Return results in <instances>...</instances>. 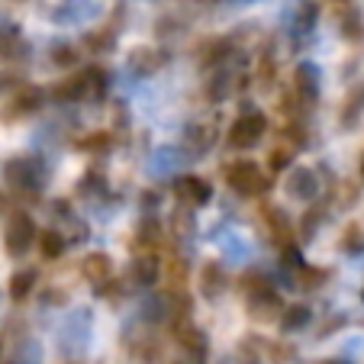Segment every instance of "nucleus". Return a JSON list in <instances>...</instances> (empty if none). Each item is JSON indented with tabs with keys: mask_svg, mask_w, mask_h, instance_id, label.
<instances>
[{
	"mask_svg": "<svg viewBox=\"0 0 364 364\" xmlns=\"http://www.w3.org/2000/svg\"><path fill=\"white\" fill-rule=\"evenodd\" d=\"M226 181L235 193H242V197H258V193H264L271 187L268 174L255 165V161H245V159L226 165Z\"/></svg>",
	"mask_w": 364,
	"mask_h": 364,
	"instance_id": "nucleus-1",
	"label": "nucleus"
},
{
	"mask_svg": "<svg viewBox=\"0 0 364 364\" xmlns=\"http://www.w3.org/2000/svg\"><path fill=\"white\" fill-rule=\"evenodd\" d=\"M36 239V223L29 213H14L7 220V232H4V248L10 252V258H23V255L33 248Z\"/></svg>",
	"mask_w": 364,
	"mask_h": 364,
	"instance_id": "nucleus-2",
	"label": "nucleus"
},
{
	"mask_svg": "<svg viewBox=\"0 0 364 364\" xmlns=\"http://www.w3.org/2000/svg\"><path fill=\"white\" fill-rule=\"evenodd\" d=\"M264 132H268V119H264L262 113H245V117H239L232 123L229 142H232L235 149H255V145L264 139Z\"/></svg>",
	"mask_w": 364,
	"mask_h": 364,
	"instance_id": "nucleus-3",
	"label": "nucleus"
},
{
	"mask_svg": "<svg viewBox=\"0 0 364 364\" xmlns=\"http://www.w3.org/2000/svg\"><path fill=\"white\" fill-rule=\"evenodd\" d=\"M7 178L14 187H20V191H39L42 187V165L36 159H14L7 161Z\"/></svg>",
	"mask_w": 364,
	"mask_h": 364,
	"instance_id": "nucleus-4",
	"label": "nucleus"
},
{
	"mask_svg": "<svg viewBox=\"0 0 364 364\" xmlns=\"http://www.w3.org/2000/svg\"><path fill=\"white\" fill-rule=\"evenodd\" d=\"M42 100H46V94H42L39 87H23L20 94L14 97V100L4 103V110H0V119H7V123H14V119L29 117V113H36V110L42 107Z\"/></svg>",
	"mask_w": 364,
	"mask_h": 364,
	"instance_id": "nucleus-5",
	"label": "nucleus"
},
{
	"mask_svg": "<svg viewBox=\"0 0 364 364\" xmlns=\"http://www.w3.org/2000/svg\"><path fill=\"white\" fill-rule=\"evenodd\" d=\"M174 193H178V200L184 206H203L206 200L213 197V187L206 184L203 178H197V174H184V178H178V184H174Z\"/></svg>",
	"mask_w": 364,
	"mask_h": 364,
	"instance_id": "nucleus-6",
	"label": "nucleus"
},
{
	"mask_svg": "<svg viewBox=\"0 0 364 364\" xmlns=\"http://www.w3.org/2000/svg\"><path fill=\"white\" fill-rule=\"evenodd\" d=\"M159 271H161V258L151 252H142L132 258V268H129V277L142 287H151V284L159 281Z\"/></svg>",
	"mask_w": 364,
	"mask_h": 364,
	"instance_id": "nucleus-7",
	"label": "nucleus"
},
{
	"mask_svg": "<svg viewBox=\"0 0 364 364\" xmlns=\"http://www.w3.org/2000/svg\"><path fill=\"white\" fill-rule=\"evenodd\" d=\"M294 94L300 97L303 103H313L319 94V71L313 65H300L294 71Z\"/></svg>",
	"mask_w": 364,
	"mask_h": 364,
	"instance_id": "nucleus-8",
	"label": "nucleus"
},
{
	"mask_svg": "<svg viewBox=\"0 0 364 364\" xmlns=\"http://www.w3.org/2000/svg\"><path fill=\"white\" fill-rule=\"evenodd\" d=\"M81 274L87 277L90 284H103L107 277L113 274V262H110V255H103V252L87 255V258L81 262Z\"/></svg>",
	"mask_w": 364,
	"mask_h": 364,
	"instance_id": "nucleus-9",
	"label": "nucleus"
},
{
	"mask_svg": "<svg viewBox=\"0 0 364 364\" xmlns=\"http://www.w3.org/2000/svg\"><path fill=\"white\" fill-rule=\"evenodd\" d=\"M161 62H165V58H161L155 48H136V52L129 55V71L139 75V77H149L151 71L161 68Z\"/></svg>",
	"mask_w": 364,
	"mask_h": 364,
	"instance_id": "nucleus-10",
	"label": "nucleus"
},
{
	"mask_svg": "<svg viewBox=\"0 0 364 364\" xmlns=\"http://www.w3.org/2000/svg\"><path fill=\"white\" fill-rule=\"evenodd\" d=\"M313 191H316V178H313V171H309V168H296L287 181V193L296 197V200H309Z\"/></svg>",
	"mask_w": 364,
	"mask_h": 364,
	"instance_id": "nucleus-11",
	"label": "nucleus"
},
{
	"mask_svg": "<svg viewBox=\"0 0 364 364\" xmlns=\"http://www.w3.org/2000/svg\"><path fill=\"white\" fill-rule=\"evenodd\" d=\"M181 345H184V351L191 355L193 364H206V336L200 329L187 326V329L181 332Z\"/></svg>",
	"mask_w": 364,
	"mask_h": 364,
	"instance_id": "nucleus-12",
	"label": "nucleus"
},
{
	"mask_svg": "<svg viewBox=\"0 0 364 364\" xmlns=\"http://www.w3.org/2000/svg\"><path fill=\"white\" fill-rule=\"evenodd\" d=\"M36 287V271L26 268V271H16L14 277H10V296H14L16 303H23L29 294H33Z\"/></svg>",
	"mask_w": 364,
	"mask_h": 364,
	"instance_id": "nucleus-13",
	"label": "nucleus"
},
{
	"mask_svg": "<svg viewBox=\"0 0 364 364\" xmlns=\"http://www.w3.org/2000/svg\"><path fill=\"white\" fill-rule=\"evenodd\" d=\"M39 248H42V258H48V262H55L58 255L65 252V239L58 229H46V232H39Z\"/></svg>",
	"mask_w": 364,
	"mask_h": 364,
	"instance_id": "nucleus-14",
	"label": "nucleus"
},
{
	"mask_svg": "<svg viewBox=\"0 0 364 364\" xmlns=\"http://www.w3.org/2000/svg\"><path fill=\"white\" fill-rule=\"evenodd\" d=\"M200 281H203V294L206 296H220L223 290H226V274H223L220 264H206Z\"/></svg>",
	"mask_w": 364,
	"mask_h": 364,
	"instance_id": "nucleus-15",
	"label": "nucleus"
},
{
	"mask_svg": "<svg viewBox=\"0 0 364 364\" xmlns=\"http://www.w3.org/2000/svg\"><path fill=\"white\" fill-rule=\"evenodd\" d=\"M184 142L191 145V149L203 151L206 145H213V129H206V126H187V132H184Z\"/></svg>",
	"mask_w": 364,
	"mask_h": 364,
	"instance_id": "nucleus-16",
	"label": "nucleus"
},
{
	"mask_svg": "<svg viewBox=\"0 0 364 364\" xmlns=\"http://www.w3.org/2000/svg\"><path fill=\"white\" fill-rule=\"evenodd\" d=\"M159 235H161V226H159V220H145L142 226H139L136 245H139V248H149V245H155V242H159Z\"/></svg>",
	"mask_w": 364,
	"mask_h": 364,
	"instance_id": "nucleus-17",
	"label": "nucleus"
},
{
	"mask_svg": "<svg viewBox=\"0 0 364 364\" xmlns=\"http://www.w3.org/2000/svg\"><path fill=\"white\" fill-rule=\"evenodd\" d=\"M264 216H268V223H271V229H274V235L277 239H290V223H287V216L281 213V210H274V206H264Z\"/></svg>",
	"mask_w": 364,
	"mask_h": 364,
	"instance_id": "nucleus-18",
	"label": "nucleus"
},
{
	"mask_svg": "<svg viewBox=\"0 0 364 364\" xmlns=\"http://www.w3.org/2000/svg\"><path fill=\"white\" fill-rule=\"evenodd\" d=\"M309 323V309L306 306H290L287 313H284V319H281V326L284 329H300V326H306Z\"/></svg>",
	"mask_w": 364,
	"mask_h": 364,
	"instance_id": "nucleus-19",
	"label": "nucleus"
},
{
	"mask_svg": "<svg viewBox=\"0 0 364 364\" xmlns=\"http://www.w3.org/2000/svg\"><path fill=\"white\" fill-rule=\"evenodd\" d=\"M113 42H117V36L103 29V33H90L87 39H84V46H87L90 52H107V48H113Z\"/></svg>",
	"mask_w": 364,
	"mask_h": 364,
	"instance_id": "nucleus-20",
	"label": "nucleus"
},
{
	"mask_svg": "<svg viewBox=\"0 0 364 364\" xmlns=\"http://www.w3.org/2000/svg\"><path fill=\"white\" fill-rule=\"evenodd\" d=\"M52 62L62 65V68H68V65L77 62V52L71 46H58V48H52Z\"/></svg>",
	"mask_w": 364,
	"mask_h": 364,
	"instance_id": "nucleus-21",
	"label": "nucleus"
},
{
	"mask_svg": "<svg viewBox=\"0 0 364 364\" xmlns=\"http://www.w3.org/2000/svg\"><path fill=\"white\" fill-rule=\"evenodd\" d=\"M290 161H294L290 149H287V151H284V149H274V151H271V161H268V165H271V171H287Z\"/></svg>",
	"mask_w": 364,
	"mask_h": 364,
	"instance_id": "nucleus-22",
	"label": "nucleus"
},
{
	"mask_svg": "<svg viewBox=\"0 0 364 364\" xmlns=\"http://www.w3.org/2000/svg\"><path fill=\"white\" fill-rule=\"evenodd\" d=\"M107 145H110V136H107V132H97V136L77 142V149H107Z\"/></svg>",
	"mask_w": 364,
	"mask_h": 364,
	"instance_id": "nucleus-23",
	"label": "nucleus"
},
{
	"mask_svg": "<svg viewBox=\"0 0 364 364\" xmlns=\"http://www.w3.org/2000/svg\"><path fill=\"white\" fill-rule=\"evenodd\" d=\"M361 181H364V155H361Z\"/></svg>",
	"mask_w": 364,
	"mask_h": 364,
	"instance_id": "nucleus-24",
	"label": "nucleus"
},
{
	"mask_svg": "<svg viewBox=\"0 0 364 364\" xmlns=\"http://www.w3.org/2000/svg\"><path fill=\"white\" fill-rule=\"evenodd\" d=\"M0 87H4V77H0Z\"/></svg>",
	"mask_w": 364,
	"mask_h": 364,
	"instance_id": "nucleus-25",
	"label": "nucleus"
}]
</instances>
